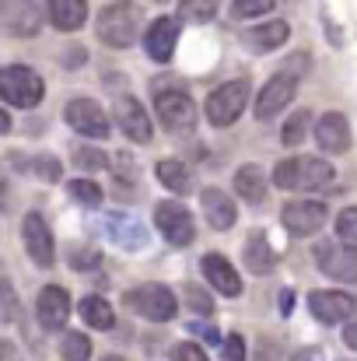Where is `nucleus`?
Here are the masks:
<instances>
[{"mask_svg":"<svg viewBox=\"0 0 357 361\" xmlns=\"http://www.w3.org/2000/svg\"><path fill=\"white\" fill-rule=\"evenodd\" d=\"M333 179H337V169L326 158H312V154L287 158L273 169V186L280 190H326Z\"/></svg>","mask_w":357,"mask_h":361,"instance_id":"f257e3e1","label":"nucleus"},{"mask_svg":"<svg viewBox=\"0 0 357 361\" xmlns=\"http://www.w3.org/2000/svg\"><path fill=\"white\" fill-rule=\"evenodd\" d=\"M42 95H46V85H42V78H39L32 67L14 63V67H4V71H0V99H4L7 106L35 109V106L42 102Z\"/></svg>","mask_w":357,"mask_h":361,"instance_id":"f03ea898","label":"nucleus"},{"mask_svg":"<svg viewBox=\"0 0 357 361\" xmlns=\"http://www.w3.org/2000/svg\"><path fill=\"white\" fill-rule=\"evenodd\" d=\"M123 305L151 323H168L175 319L179 305H175V295L165 288V284H140V288H130L123 295Z\"/></svg>","mask_w":357,"mask_h":361,"instance_id":"7ed1b4c3","label":"nucleus"},{"mask_svg":"<svg viewBox=\"0 0 357 361\" xmlns=\"http://www.w3.org/2000/svg\"><path fill=\"white\" fill-rule=\"evenodd\" d=\"M137 28H140V11H137L133 4H123V0H119V4L102 7V14H99V39H102L106 46H113V49L133 46Z\"/></svg>","mask_w":357,"mask_h":361,"instance_id":"20e7f679","label":"nucleus"},{"mask_svg":"<svg viewBox=\"0 0 357 361\" xmlns=\"http://www.w3.org/2000/svg\"><path fill=\"white\" fill-rule=\"evenodd\" d=\"M154 113H158L161 126L172 130V133H186V130L196 126V106L179 88H158L154 92Z\"/></svg>","mask_w":357,"mask_h":361,"instance_id":"39448f33","label":"nucleus"},{"mask_svg":"<svg viewBox=\"0 0 357 361\" xmlns=\"http://www.w3.org/2000/svg\"><path fill=\"white\" fill-rule=\"evenodd\" d=\"M249 106V81H228L207 95V120L214 126H232Z\"/></svg>","mask_w":357,"mask_h":361,"instance_id":"423d86ee","label":"nucleus"},{"mask_svg":"<svg viewBox=\"0 0 357 361\" xmlns=\"http://www.w3.org/2000/svg\"><path fill=\"white\" fill-rule=\"evenodd\" d=\"M154 225L172 245H189L196 239V225H193V214L179 204V200H161L154 207Z\"/></svg>","mask_w":357,"mask_h":361,"instance_id":"0eeeda50","label":"nucleus"},{"mask_svg":"<svg viewBox=\"0 0 357 361\" xmlns=\"http://www.w3.org/2000/svg\"><path fill=\"white\" fill-rule=\"evenodd\" d=\"M294 92H298V81H294V74H287V71L273 74V78L263 85L259 99H256V116H259L263 123L273 120L277 113H284V109L294 102Z\"/></svg>","mask_w":357,"mask_h":361,"instance_id":"6e6552de","label":"nucleus"},{"mask_svg":"<svg viewBox=\"0 0 357 361\" xmlns=\"http://www.w3.org/2000/svg\"><path fill=\"white\" fill-rule=\"evenodd\" d=\"M326 218H330V211L319 200H291L280 211V221L291 235H315L326 225Z\"/></svg>","mask_w":357,"mask_h":361,"instance_id":"1a4fd4ad","label":"nucleus"},{"mask_svg":"<svg viewBox=\"0 0 357 361\" xmlns=\"http://www.w3.org/2000/svg\"><path fill=\"white\" fill-rule=\"evenodd\" d=\"M315 267L333 281H357V249L340 242H322L315 249Z\"/></svg>","mask_w":357,"mask_h":361,"instance_id":"9d476101","label":"nucleus"},{"mask_svg":"<svg viewBox=\"0 0 357 361\" xmlns=\"http://www.w3.org/2000/svg\"><path fill=\"white\" fill-rule=\"evenodd\" d=\"M63 116H67V123H70L77 133H84V137H95V140L109 137V116H106V109H102L99 102H92V99H70L67 109H63Z\"/></svg>","mask_w":357,"mask_h":361,"instance_id":"9b49d317","label":"nucleus"},{"mask_svg":"<svg viewBox=\"0 0 357 361\" xmlns=\"http://www.w3.org/2000/svg\"><path fill=\"white\" fill-rule=\"evenodd\" d=\"M21 239H25V249H28V256H32L35 267H53V259H56V252H53V232H49V225H46L42 214H35V211L25 214Z\"/></svg>","mask_w":357,"mask_h":361,"instance_id":"f8f14e48","label":"nucleus"},{"mask_svg":"<svg viewBox=\"0 0 357 361\" xmlns=\"http://www.w3.org/2000/svg\"><path fill=\"white\" fill-rule=\"evenodd\" d=\"M113 113H116L119 130H123L133 144H151V133H154L151 116L144 113V106H140L133 95H119L116 106H113Z\"/></svg>","mask_w":357,"mask_h":361,"instance_id":"ddd939ff","label":"nucleus"},{"mask_svg":"<svg viewBox=\"0 0 357 361\" xmlns=\"http://www.w3.org/2000/svg\"><path fill=\"white\" fill-rule=\"evenodd\" d=\"M175 46H179V21H175V18H158V21L147 25V32H144V49H147L151 60L168 63V60L175 56Z\"/></svg>","mask_w":357,"mask_h":361,"instance_id":"4468645a","label":"nucleus"},{"mask_svg":"<svg viewBox=\"0 0 357 361\" xmlns=\"http://www.w3.org/2000/svg\"><path fill=\"white\" fill-rule=\"evenodd\" d=\"M35 316L42 323V330H63L67 319H70V295L56 284H46L39 291V302H35Z\"/></svg>","mask_w":357,"mask_h":361,"instance_id":"2eb2a0df","label":"nucleus"},{"mask_svg":"<svg viewBox=\"0 0 357 361\" xmlns=\"http://www.w3.org/2000/svg\"><path fill=\"white\" fill-rule=\"evenodd\" d=\"M308 309H312V316L319 319V323H344V319H351L357 309V302L347 295V291H312L308 295Z\"/></svg>","mask_w":357,"mask_h":361,"instance_id":"dca6fc26","label":"nucleus"},{"mask_svg":"<svg viewBox=\"0 0 357 361\" xmlns=\"http://www.w3.org/2000/svg\"><path fill=\"white\" fill-rule=\"evenodd\" d=\"M315 144L326 154H347L351 151V123L344 113H322L315 123Z\"/></svg>","mask_w":357,"mask_h":361,"instance_id":"f3484780","label":"nucleus"},{"mask_svg":"<svg viewBox=\"0 0 357 361\" xmlns=\"http://www.w3.org/2000/svg\"><path fill=\"white\" fill-rule=\"evenodd\" d=\"M200 207H203V218L211 221L214 232H228V228L235 225V218H238L235 200H232L225 190H218V186H207V190H203Z\"/></svg>","mask_w":357,"mask_h":361,"instance_id":"a211bd4d","label":"nucleus"},{"mask_svg":"<svg viewBox=\"0 0 357 361\" xmlns=\"http://www.w3.org/2000/svg\"><path fill=\"white\" fill-rule=\"evenodd\" d=\"M200 270H203V277L211 281V288H218L221 295H228V298H238V295H242V277H238V270L225 256L207 252V256L200 259Z\"/></svg>","mask_w":357,"mask_h":361,"instance_id":"6ab92c4d","label":"nucleus"},{"mask_svg":"<svg viewBox=\"0 0 357 361\" xmlns=\"http://www.w3.org/2000/svg\"><path fill=\"white\" fill-rule=\"evenodd\" d=\"M42 7L32 4V0H14L4 7V25L14 32V35H35L39 25H42Z\"/></svg>","mask_w":357,"mask_h":361,"instance_id":"aec40b11","label":"nucleus"},{"mask_svg":"<svg viewBox=\"0 0 357 361\" xmlns=\"http://www.w3.org/2000/svg\"><path fill=\"white\" fill-rule=\"evenodd\" d=\"M46 18L53 21V28L60 32H77L88 18V4L84 0H49Z\"/></svg>","mask_w":357,"mask_h":361,"instance_id":"412c9836","label":"nucleus"},{"mask_svg":"<svg viewBox=\"0 0 357 361\" xmlns=\"http://www.w3.org/2000/svg\"><path fill=\"white\" fill-rule=\"evenodd\" d=\"M287 35H291V25L280 21V18H277V21H263V25H256V28H245V42H249L256 53H270V49L284 46Z\"/></svg>","mask_w":357,"mask_h":361,"instance_id":"4be33fe9","label":"nucleus"},{"mask_svg":"<svg viewBox=\"0 0 357 361\" xmlns=\"http://www.w3.org/2000/svg\"><path fill=\"white\" fill-rule=\"evenodd\" d=\"M154 176H158V183H161L165 190H172L175 197H182V193L193 190V172H189V165H182V161H175V158H161V161L154 165Z\"/></svg>","mask_w":357,"mask_h":361,"instance_id":"5701e85b","label":"nucleus"},{"mask_svg":"<svg viewBox=\"0 0 357 361\" xmlns=\"http://www.w3.org/2000/svg\"><path fill=\"white\" fill-rule=\"evenodd\" d=\"M235 193L245 204H259L266 197V176L259 165H242L235 172Z\"/></svg>","mask_w":357,"mask_h":361,"instance_id":"b1692460","label":"nucleus"},{"mask_svg":"<svg viewBox=\"0 0 357 361\" xmlns=\"http://www.w3.org/2000/svg\"><path fill=\"white\" fill-rule=\"evenodd\" d=\"M77 312H81V319H84L92 330H113V323H116V312H113V305H109L102 295H88V298H81Z\"/></svg>","mask_w":357,"mask_h":361,"instance_id":"393cba45","label":"nucleus"},{"mask_svg":"<svg viewBox=\"0 0 357 361\" xmlns=\"http://www.w3.org/2000/svg\"><path fill=\"white\" fill-rule=\"evenodd\" d=\"M245 270H252V274H270L273 270V249H270V242L263 232H252L249 239H245Z\"/></svg>","mask_w":357,"mask_h":361,"instance_id":"a878e982","label":"nucleus"},{"mask_svg":"<svg viewBox=\"0 0 357 361\" xmlns=\"http://www.w3.org/2000/svg\"><path fill=\"white\" fill-rule=\"evenodd\" d=\"M106 225H109V235H113L119 245H126V249H133V245L140 249V245L147 242L144 228L137 225V218H126V214H113V218H109Z\"/></svg>","mask_w":357,"mask_h":361,"instance_id":"bb28decb","label":"nucleus"},{"mask_svg":"<svg viewBox=\"0 0 357 361\" xmlns=\"http://www.w3.org/2000/svg\"><path fill=\"white\" fill-rule=\"evenodd\" d=\"M308 123H312L308 109L291 113V116H287V123L280 126V144H284V147H298V144L305 140V133H308Z\"/></svg>","mask_w":357,"mask_h":361,"instance_id":"cd10ccee","label":"nucleus"},{"mask_svg":"<svg viewBox=\"0 0 357 361\" xmlns=\"http://www.w3.org/2000/svg\"><path fill=\"white\" fill-rule=\"evenodd\" d=\"M60 355H63V361H88L92 358V337H84V334H67L63 344H60Z\"/></svg>","mask_w":357,"mask_h":361,"instance_id":"c85d7f7f","label":"nucleus"},{"mask_svg":"<svg viewBox=\"0 0 357 361\" xmlns=\"http://www.w3.org/2000/svg\"><path fill=\"white\" fill-rule=\"evenodd\" d=\"M74 165L84 172H102V169H109V158H106V151L81 144V147H74Z\"/></svg>","mask_w":357,"mask_h":361,"instance_id":"c756f323","label":"nucleus"},{"mask_svg":"<svg viewBox=\"0 0 357 361\" xmlns=\"http://www.w3.org/2000/svg\"><path fill=\"white\" fill-rule=\"evenodd\" d=\"M21 316V302H18V291H14V284L0 274V319L4 323H14Z\"/></svg>","mask_w":357,"mask_h":361,"instance_id":"7c9ffc66","label":"nucleus"},{"mask_svg":"<svg viewBox=\"0 0 357 361\" xmlns=\"http://www.w3.org/2000/svg\"><path fill=\"white\" fill-rule=\"evenodd\" d=\"M67 193H70L77 204H84V207H99V204H102V190H99V183H92V179H74V183L67 186Z\"/></svg>","mask_w":357,"mask_h":361,"instance_id":"2f4dec72","label":"nucleus"},{"mask_svg":"<svg viewBox=\"0 0 357 361\" xmlns=\"http://www.w3.org/2000/svg\"><path fill=\"white\" fill-rule=\"evenodd\" d=\"M337 239H340V245L357 249V207H344L337 214Z\"/></svg>","mask_w":357,"mask_h":361,"instance_id":"473e14b6","label":"nucleus"},{"mask_svg":"<svg viewBox=\"0 0 357 361\" xmlns=\"http://www.w3.org/2000/svg\"><path fill=\"white\" fill-rule=\"evenodd\" d=\"M218 14V4L214 0H186L179 7V18H189V21H211Z\"/></svg>","mask_w":357,"mask_h":361,"instance_id":"72a5a7b5","label":"nucleus"},{"mask_svg":"<svg viewBox=\"0 0 357 361\" xmlns=\"http://www.w3.org/2000/svg\"><path fill=\"white\" fill-rule=\"evenodd\" d=\"M67 263L74 267V270H95L99 263H102V252H95V249H88V245H74L70 249V256H67Z\"/></svg>","mask_w":357,"mask_h":361,"instance_id":"f704fd0d","label":"nucleus"},{"mask_svg":"<svg viewBox=\"0 0 357 361\" xmlns=\"http://www.w3.org/2000/svg\"><path fill=\"white\" fill-rule=\"evenodd\" d=\"M186 305H189L196 316H211V312H214L211 295H207L203 288H196V284H186Z\"/></svg>","mask_w":357,"mask_h":361,"instance_id":"c9c22d12","label":"nucleus"},{"mask_svg":"<svg viewBox=\"0 0 357 361\" xmlns=\"http://www.w3.org/2000/svg\"><path fill=\"white\" fill-rule=\"evenodd\" d=\"M32 169H35V176L46 179V183H60V176H63V169H60V161H56L53 154H39V158L32 161Z\"/></svg>","mask_w":357,"mask_h":361,"instance_id":"e433bc0d","label":"nucleus"},{"mask_svg":"<svg viewBox=\"0 0 357 361\" xmlns=\"http://www.w3.org/2000/svg\"><path fill=\"white\" fill-rule=\"evenodd\" d=\"M270 11H273V0H238V4H232L235 18H259V14H270Z\"/></svg>","mask_w":357,"mask_h":361,"instance_id":"4c0bfd02","label":"nucleus"},{"mask_svg":"<svg viewBox=\"0 0 357 361\" xmlns=\"http://www.w3.org/2000/svg\"><path fill=\"white\" fill-rule=\"evenodd\" d=\"M221 361H245V337L242 334H228L221 341Z\"/></svg>","mask_w":357,"mask_h":361,"instance_id":"58836bf2","label":"nucleus"},{"mask_svg":"<svg viewBox=\"0 0 357 361\" xmlns=\"http://www.w3.org/2000/svg\"><path fill=\"white\" fill-rule=\"evenodd\" d=\"M172 361H207V355H203V348H200V344L182 341V344H175V348H172Z\"/></svg>","mask_w":357,"mask_h":361,"instance_id":"ea45409f","label":"nucleus"},{"mask_svg":"<svg viewBox=\"0 0 357 361\" xmlns=\"http://www.w3.org/2000/svg\"><path fill=\"white\" fill-rule=\"evenodd\" d=\"M116 176L123 179V183H137V165H130V158L126 154H116Z\"/></svg>","mask_w":357,"mask_h":361,"instance_id":"a19ab883","label":"nucleus"},{"mask_svg":"<svg viewBox=\"0 0 357 361\" xmlns=\"http://www.w3.org/2000/svg\"><path fill=\"white\" fill-rule=\"evenodd\" d=\"M256 361H280V348H277L273 341H263V344H259V358Z\"/></svg>","mask_w":357,"mask_h":361,"instance_id":"79ce46f5","label":"nucleus"},{"mask_svg":"<svg viewBox=\"0 0 357 361\" xmlns=\"http://www.w3.org/2000/svg\"><path fill=\"white\" fill-rule=\"evenodd\" d=\"M0 361H21V351L11 341H0Z\"/></svg>","mask_w":357,"mask_h":361,"instance_id":"37998d69","label":"nucleus"},{"mask_svg":"<svg viewBox=\"0 0 357 361\" xmlns=\"http://www.w3.org/2000/svg\"><path fill=\"white\" fill-rule=\"evenodd\" d=\"M84 60H88V53L77 46V49H67V60H63V63H67V67H81Z\"/></svg>","mask_w":357,"mask_h":361,"instance_id":"c03bdc74","label":"nucleus"},{"mask_svg":"<svg viewBox=\"0 0 357 361\" xmlns=\"http://www.w3.org/2000/svg\"><path fill=\"white\" fill-rule=\"evenodd\" d=\"M344 344H347L351 351H357V319L347 323V330H344Z\"/></svg>","mask_w":357,"mask_h":361,"instance_id":"a18cd8bd","label":"nucleus"},{"mask_svg":"<svg viewBox=\"0 0 357 361\" xmlns=\"http://www.w3.org/2000/svg\"><path fill=\"white\" fill-rule=\"evenodd\" d=\"M291 361H322V351H319V348H305V351H298Z\"/></svg>","mask_w":357,"mask_h":361,"instance_id":"49530a36","label":"nucleus"},{"mask_svg":"<svg viewBox=\"0 0 357 361\" xmlns=\"http://www.w3.org/2000/svg\"><path fill=\"white\" fill-rule=\"evenodd\" d=\"M7 130H11V116L0 109V133H7Z\"/></svg>","mask_w":357,"mask_h":361,"instance_id":"de8ad7c7","label":"nucleus"},{"mask_svg":"<svg viewBox=\"0 0 357 361\" xmlns=\"http://www.w3.org/2000/svg\"><path fill=\"white\" fill-rule=\"evenodd\" d=\"M0 207H7V186H4V179H0Z\"/></svg>","mask_w":357,"mask_h":361,"instance_id":"09e8293b","label":"nucleus"},{"mask_svg":"<svg viewBox=\"0 0 357 361\" xmlns=\"http://www.w3.org/2000/svg\"><path fill=\"white\" fill-rule=\"evenodd\" d=\"M102 361H126V358H119V355H106Z\"/></svg>","mask_w":357,"mask_h":361,"instance_id":"8fccbe9b","label":"nucleus"}]
</instances>
